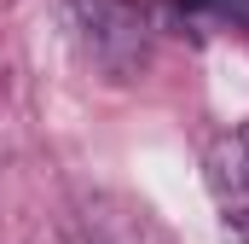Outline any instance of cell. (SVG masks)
<instances>
[{"instance_id":"obj_1","label":"cell","mask_w":249,"mask_h":244,"mask_svg":"<svg viewBox=\"0 0 249 244\" xmlns=\"http://www.w3.org/2000/svg\"><path fill=\"white\" fill-rule=\"evenodd\" d=\"M70 6H75V29H81L93 64L110 81H133L151 64V23L139 6H127V0H70Z\"/></svg>"},{"instance_id":"obj_3","label":"cell","mask_w":249,"mask_h":244,"mask_svg":"<svg viewBox=\"0 0 249 244\" xmlns=\"http://www.w3.org/2000/svg\"><path fill=\"white\" fill-rule=\"evenodd\" d=\"M197 6H209L220 23H238V29H249V0H197Z\"/></svg>"},{"instance_id":"obj_2","label":"cell","mask_w":249,"mask_h":244,"mask_svg":"<svg viewBox=\"0 0 249 244\" xmlns=\"http://www.w3.org/2000/svg\"><path fill=\"white\" fill-rule=\"evenodd\" d=\"M209 192L220 203V221L238 244H249V122L220 134L209 151Z\"/></svg>"}]
</instances>
